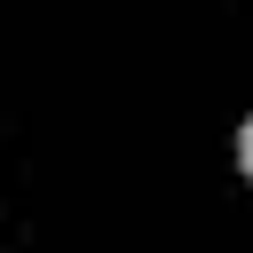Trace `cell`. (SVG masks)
Segmentation results:
<instances>
[{"label":"cell","instance_id":"6da1fadb","mask_svg":"<svg viewBox=\"0 0 253 253\" xmlns=\"http://www.w3.org/2000/svg\"><path fill=\"white\" fill-rule=\"evenodd\" d=\"M237 166H245V174H253V119H245V126H237Z\"/></svg>","mask_w":253,"mask_h":253}]
</instances>
